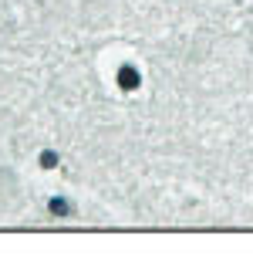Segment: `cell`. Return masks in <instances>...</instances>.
I'll list each match as a JSON object with an SVG mask.
<instances>
[{
    "label": "cell",
    "instance_id": "cell-1",
    "mask_svg": "<svg viewBox=\"0 0 253 257\" xmlns=\"http://www.w3.org/2000/svg\"><path fill=\"white\" fill-rule=\"evenodd\" d=\"M139 85H142L139 68H132V64H125V68L118 71V88H122V91H135Z\"/></svg>",
    "mask_w": 253,
    "mask_h": 257
},
{
    "label": "cell",
    "instance_id": "cell-2",
    "mask_svg": "<svg viewBox=\"0 0 253 257\" xmlns=\"http://www.w3.org/2000/svg\"><path fill=\"white\" fill-rule=\"evenodd\" d=\"M54 163H58V156H54V153H44V156H41V166H44V169H51Z\"/></svg>",
    "mask_w": 253,
    "mask_h": 257
},
{
    "label": "cell",
    "instance_id": "cell-3",
    "mask_svg": "<svg viewBox=\"0 0 253 257\" xmlns=\"http://www.w3.org/2000/svg\"><path fill=\"white\" fill-rule=\"evenodd\" d=\"M51 213H68V206H64V200H51Z\"/></svg>",
    "mask_w": 253,
    "mask_h": 257
}]
</instances>
